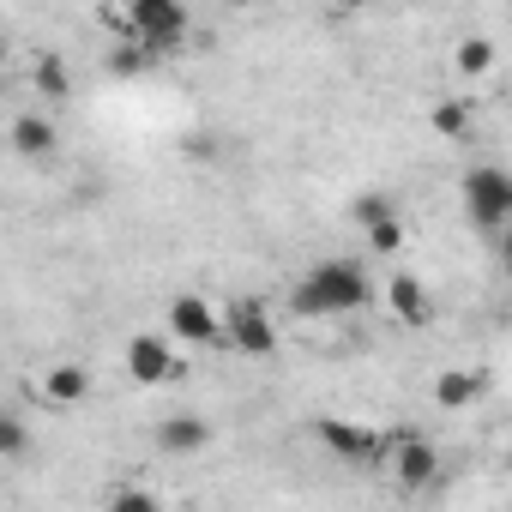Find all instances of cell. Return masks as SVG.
<instances>
[{
	"mask_svg": "<svg viewBox=\"0 0 512 512\" xmlns=\"http://www.w3.org/2000/svg\"><path fill=\"white\" fill-rule=\"evenodd\" d=\"M368 296H374V284H368V272L356 266V260H326V266H314L302 284H296V314L302 320H326V314H356V308H368Z\"/></svg>",
	"mask_w": 512,
	"mask_h": 512,
	"instance_id": "cell-1",
	"label": "cell"
},
{
	"mask_svg": "<svg viewBox=\"0 0 512 512\" xmlns=\"http://www.w3.org/2000/svg\"><path fill=\"white\" fill-rule=\"evenodd\" d=\"M464 217H470L476 229H488V235L512 229V175L494 169V163L470 169V175H464Z\"/></svg>",
	"mask_w": 512,
	"mask_h": 512,
	"instance_id": "cell-2",
	"label": "cell"
},
{
	"mask_svg": "<svg viewBox=\"0 0 512 512\" xmlns=\"http://www.w3.org/2000/svg\"><path fill=\"white\" fill-rule=\"evenodd\" d=\"M127 37L151 55H175L181 37H187V13L175 7V0H133L127 7Z\"/></svg>",
	"mask_w": 512,
	"mask_h": 512,
	"instance_id": "cell-3",
	"label": "cell"
},
{
	"mask_svg": "<svg viewBox=\"0 0 512 512\" xmlns=\"http://www.w3.org/2000/svg\"><path fill=\"white\" fill-rule=\"evenodd\" d=\"M314 434H320V446L338 452L344 464H380V458L392 452V440H386L380 428H362V422H344V416H326Z\"/></svg>",
	"mask_w": 512,
	"mask_h": 512,
	"instance_id": "cell-4",
	"label": "cell"
},
{
	"mask_svg": "<svg viewBox=\"0 0 512 512\" xmlns=\"http://www.w3.org/2000/svg\"><path fill=\"white\" fill-rule=\"evenodd\" d=\"M169 338H187V344L211 350V344H229V326H223L199 296H175V302H169Z\"/></svg>",
	"mask_w": 512,
	"mask_h": 512,
	"instance_id": "cell-5",
	"label": "cell"
},
{
	"mask_svg": "<svg viewBox=\"0 0 512 512\" xmlns=\"http://www.w3.org/2000/svg\"><path fill=\"white\" fill-rule=\"evenodd\" d=\"M229 344L247 350V356H272V350H278L272 314H266L260 302H235V314H229Z\"/></svg>",
	"mask_w": 512,
	"mask_h": 512,
	"instance_id": "cell-6",
	"label": "cell"
},
{
	"mask_svg": "<svg viewBox=\"0 0 512 512\" xmlns=\"http://www.w3.org/2000/svg\"><path fill=\"white\" fill-rule=\"evenodd\" d=\"M127 374H133L139 386H157V380L181 374V368H175V356H169V338H151V332H139V338L127 344Z\"/></svg>",
	"mask_w": 512,
	"mask_h": 512,
	"instance_id": "cell-7",
	"label": "cell"
},
{
	"mask_svg": "<svg viewBox=\"0 0 512 512\" xmlns=\"http://www.w3.org/2000/svg\"><path fill=\"white\" fill-rule=\"evenodd\" d=\"M392 476H398V488H434L440 482V452L428 440H404L392 452Z\"/></svg>",
	"mask_w": 512,
	"mask_h": 512,
	"instance_id": "cell-8",
	"label": "cell"
},
{
	"mask_svg": "<svg viewBox=\"0 0 512 512\" xmlns=\"http://www.w3.org/2000/svg\"><path fill=\"white\" fill-rule=\"evenodd\" d=\"M386 308H392L404 326H434V296H428L422 278H410V272H398V278L386 284Z\"/></svg>",
	"mask_w": 512,
	"mask_h": 512,
	"instance_id": "cell-9",
	"label": "cell"
},
{
	"mask_svg": "<svg viewBox=\"0 0 512 512\" xmlns=\"http://www.w3.org/2000/svg\"><path fill=\"white\" fill-rule=\"evenodd\" d=\"M205 440H211V422L205 416H163L157 422V446L175 452V458L181 452H205Z\"/></svg>",
	"mask_w": 512,
	"mask_h": 512,
	"instance_id": "cell-10",
	"label": "cell"
},
{
	"mask_svg": "<svg viewBox=\"0 0 512 512\" xmlns=\"http://www.w3.org/2000/svg\"><path fill=\"white\" fill-rule=\"evenodd\" d=\"M55 145H61V133H55L49 115H19V121H13V151H19V157H49Z\"/></svg>",
	"mask_w": 512,
	"mask_h": 512,
	"instance_id": "cell-11",
	"label": "cell"
},
{
	"mask_svg": "<svg viewBox=\"0 0 512 512\" xmlns=\"http://www.w3.org/2000/svg\"><path fill=\"white\" fill-rule=\"evenodd\" d=\"M476 398H482V380L464 374V368H446V374L434 380V404H440V410H464V404H476Z\"/></svg>",
	"mask_w": 512,
	"mask_h": 512,
	"instance_id": "cell-12",
	"label": "cell"
},
{
	"mask_svg": "<svg viewBox=\"0 0 512 512\" xmlns=\"http://www.w3.org/2000/svg\"><path fill=\"white\" fill-rule=\"evenodd\" d=\"M43 392H49L55 404H85V392H91V374H85L79 362H61V368H49Z\"/></svg>",
	"mask_w": 512,
	"mask_h": 512,
	"instance_id": "cell-13",
	"label": "cell"
},
{
	"mask_svg": "<svg viewBox=\"0 0 512 512\" xmlns=\"http://www.w3.org/2000/svg\"><path fill=\"white\" fill-rule=\"evenodd\" d=\"M31 79H37V91H43V97H67V91H73V73H67V61H61V55H43Z\"/></svg>",
	"mask_w": 512,
	"mask_h": 512,
	"instance_id": "cell-14",
	"label": "cell"
},
{
	"mask_svg": "<svg viewBox=\"0 0 512 512\" xmlns=\"http://www.w3.org/2000/svg\"><path fill=\"white\" fill-rule=\"evenodd\" d=\"M350 217H356V223H362V235H368V229H380V223H392L398 211H392V199H386V193H362V199L350 205Z\"/></svg>",
	"mask_w": 512,
	"mask_h": 512,
	"instance_id": "cell-15",
	"label": "cell"
},
{
	"mask_svg": "<svg viewBox=\"0 0 512 512\" xmlns=\"http://www.w3.org/2000/svg\"><path fill=\"white\" fill-rule=\"evenodd\" d=\"M494 67V43L488 37H464L458 43V73H488Z\"/></svg>",
	"mask_w": 512,
	"mask_h": 512,
	"instance_id": "cell-16",
	"label": "cell"
},
{
	"mask_svg": "<svg viewBox=\"0 0 512 512\" xmlns=\"http://www.w3.org/2000/svg\"><path fill=\"white\" fill-rule=\"evenodd\" d=\"M151 61H157L151 49H139V43H127V49H115V55H109V73H115V79H139V73H145Z\"/></svg>",
	"mask_w": 512,
	"mask_h": 512,
	"instance_id": "cell-17",
	"label": "cell"
},
{
	"mask_svg": "<svg viewBox=\"0 0 512 512\" xmlns=\"http://www.w3.org/2000/svg\"><path fill=\"white\" fill-rule=\"evenodd\" d=\"M428 121H434V133H446V139H458V133L470 127V109L446 97V103H434V115H428Z\"/></svg>",
	"mask_w": 512,
	"mask_h": 512,
	"instance_id": "cell-18",
	"label": "cell"
},
{
	"mask_svg": "<svg viewBox=\"0 0 512 512\" xmlns=\"http://www.w3.org/2000/svg\"><path fill=\"white\" fill-rule=\"evenodd\" d=\"M109 512H163V506H157V494H145V488H115V494H109Z\"/></svg>",
	"mask_w": 512,
	"mask_h": 512,
	"instance_id": "cell-19",
	"label": "cell"
},
{
	"mask_svg": "<svg viewBox=\"0 0 512 512\" xmlns=\"http://www.w3.org/2000/svg\"><path fill=\"white\" fill-rule=\"evenodd\" d=\"M25 446H31V434H25V422L7 410V416H0V452H7V458H19Z\"/></svg>",
	"mask_w": 512,
	"mask_h": 512,
	"instance_id": "cell-20",
	"label": "cell"
},
{
	"mask_svg": "<svg viewBox=\"0 0 512 512\" xmlns=\"http://www.w3.org/2000/svg\"><path fill=\"white\" fill-rule=\"evenodd\" d=\"M368 247H374V253H392V247H404V223L392 217V223H380V229H368Z\"/></svg>",
	"mask_w": 512,
	"mask_h": 512,
	"instance_id": "cell-21",
	"label": "cell"
},
{
	"mask_svg": "<svg viewBox=\"0 0 512 512\" xmlns=\"http://www.w3.org/2000/svg\"><path fill=\"white\" fill-rule=\"evenodd\" d=\"M500 260H506V272H512V229H506V241H500Z\"/></svg>",
	"mask_w": 512,
	"mask_h": 512,
	"instance_id": "cell-22",
	"label": "cell"
}]
</instances>
